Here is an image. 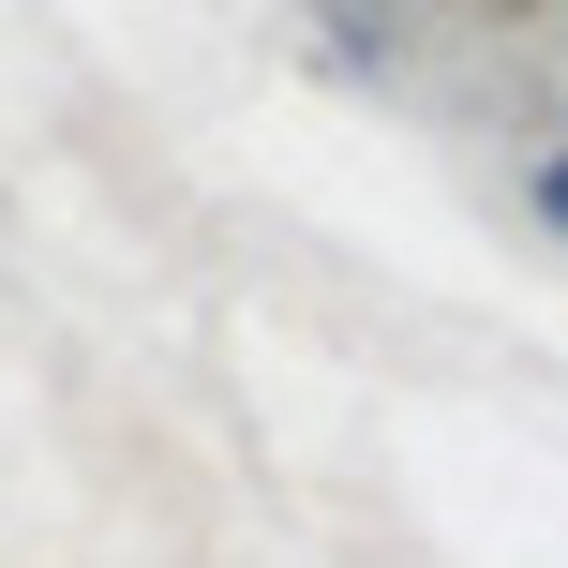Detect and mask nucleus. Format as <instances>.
Segmentation results:
<instances>
[{
    "label": "nucleus",
    "mask_w": 568,
    "mask_h": 568,
    "mask_svg": "<svg viewBox=\"0 0 568 568\" xmlns=\"http://www.w3.org/2000/svg\"><path fill=\"white\" fill-rule=\"evenodd\" d=\"M539 210H554V225H568V165H539Z\"/></svg>",
    "instance_id": "nucleus-1"
}]
</instances>
